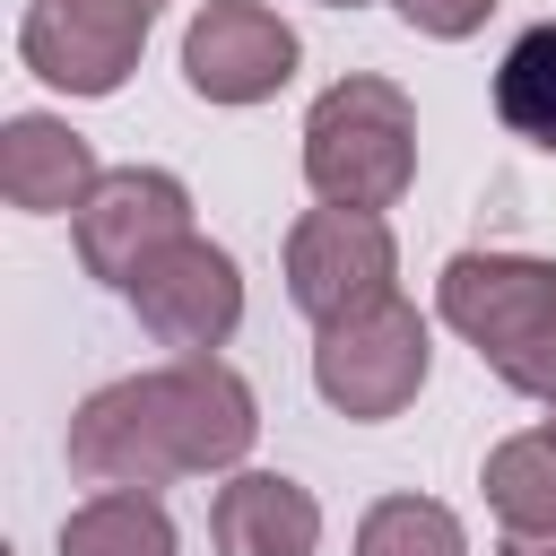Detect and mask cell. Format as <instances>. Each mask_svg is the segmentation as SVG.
<instances>
[{"mask_svg": "<svg viewBox=\"0 0 556 556\" xmlns=\"http://www.w3.org/2000/svg\"><path fill=\"white\" fill-rule=\"evenodd\" d=\"M261 443V400L226 356H174L156 374H122L78 400L70 469L96 486H174L208 469H243Z\"/></svg>", "mask_w": 556, "mask_h": 556, "instance_id": "6da1fadb", "label": "cell"}, {"mask_svg": "<svg viewBox=\"0 0 556 556\" xmlns=\"http://www.w3.org/2000/svg\"><path fill=\"white\" fill-rule=\"evenodd\" d=\"M434 313L478 348V365L556 408V261L539 252H452L434 278Z\"/></svg>", "mask_w": 556, "mask_h": 556, "instance_id": "7a4b0ae2", "label": "cell"}, {"mask_svg": "<svg viewBox=\"0 0 556 556\" xmlns=\"http://www.w3.org/2000/svg\"><path fill=\"white\" fill-rule=\"evenodd\" d=\"M304 182L330 208H391L417 182V104L408 87L348 70L304 113Z\"/></svg>", "mask_w": 556, "mask_h": 556, "instance_id": "3957f363", "label": "cell"}, {"mask_svg": "<svg viewBox=\"0 0 556 556\" xmlns=\"http://www.w3.org/2000/svg\"><path fill=\"white\" fill-rule=\"evenodd\" d=\"M426 365H434V339H426V313L408 295H382V304L313 330V391L356 426L400 417L426 391Z\"/></svg>", "mask_w": 556, "mask_h": 556, "instance_id": "277c9868", "label": "cell"}, {"mask_svg": "<svg viewBox=\"0 0 556 556\" xmlns=\"http://www.w3.org/2000/svg\"><path fill=\"white\" fill-rule=\"evenodd\" d=\"M391 278H400V243H391L382 208H330L321 200V208H304L287 226V304L313 330L348 321V313H365L382 295H400Z\"/></svg>", "mask_w": 556, "mask_h": 556, "instance_id": "5b68a950", "label": "cell"}, {"mask_svg": "<svg viewBox=\"0 0 556 556\" xmlns=\"http://www.w3.org/2000/svg\"><path fill=\"white\" fill-rule=\"evenodd\" d=\"M165 0H26L17 61L61 96H122Z\"/></svg>", "mask_w": 556, "mask_h": 556, "instance_id": "8992f818", "label": "cell"}, {"mask_svg": "<svg viewBox=\"0 0 556 556\" xmlns=\"http://www.w3.org/2000/svg\"><path fill=\"white\" fill-rule=\"evenodd\" d=\"M122 295H130L139 330H148L156 348H174V356H217V348L235 339V321H243V269H235V252L208 243V235L165 243Z\"/></svg>", "mask_w": 556, "mask_h": 556, "instance_id": "52a82bcc", "label": "cell"}, {"mask_svg": "<svg viewBox=\"0 0 556 556\" xmlns=\"http://www.w3.org/2000/svg\"><path fill=\"white\" fill-rule=\"evenodd\" d=\"M304 43L269 0H200L182 26V87L200 104H269L295 78Z\"/></svg>", "mask_w": 556, "mask_h": 556, "instance_id": "ba28073f", "label": "cell"}, {"mask_svg": "<svg viewBox=\"0 0 556 556\" xmlns=\"http://www.w3.org/2000/svg\"><path fill=\"white\" fill-rule=\"evenodd\" d=\"M191 235V191L165 165H104V182L78 208V261L104 287H130L165 243Z\"/></svg>", "mask_w": 556, "mask_h": 556, "instance_id": "9c48e42d", "label": "cell"}, {"mask_svg": "<svg viewBox=\"0 0 556 556\" xmlns=\"http://www.w3.org/2000/svg\"><path fill=\"white\" fill-rule=\"evenodd\" d=\"M96 182H104V165H96V148L70 122H52V113H9L0 122V200L9 208H26V217H78Z\"/></svg>", "mask_w": 556, "mask_h": 556, "instance_id": "30bf717a", "label": "cell"}, {"mask_svg": "<svg viewBox=\"0 0 556 556\" xmlns=\"http://www.w3.org/2000/svg\"><path fill=\"white\" fill-rule=\"evenodd\" d=\"M208 547L217 556H313L321 504H313V486H295L278 469H235L208 504Z\"/></svg>", "mask_w": 556, "mask_h": 556, "instance_id": "8fae6325", "label": "cell"}, {"mask_svg": "<svg viewBox=\"0 0 556 556\" xmlns=\"http://www.w3.org/2000/svg\"><path fill=\"white\" fill-rule=\"evenodd\" d=\"M61 556H174V521L156 486H96L61 521Z\"/></svg>", "mask_w": 556, "mask_h": 556, "instance_id": "7c38bea8", "label": "cell"}, {"mask_svg": "<svg viewBox=\"0 0 556 556\" xmlns=\"http://www.w3.org/2000/svg\"><path fill=\"white\" fill-rule=\"evenodd\" d=\"M486 486V513L504 530H556V434L530 426V434H504L478 469Z\"/></svg>", "mask_w": 556, "mask_h": 556, "instance_id": "4fadbf2b", "label": "cell"}, {"mask_svg": "<svg viewBox=\"0 0 556 556\" xmlns=\"http://www.w3.org/2000/svg\"><path fill=\"white\" fill-rule=\"evenodd\" d=\"M495 122L556 156V17L521 26L504 43V61H495Z\"/></svg>", "mask_w": 556, "mask_h": 556, "instance_id": "5bb4252c", "label": "cell"}, {"mask_svg": "<svg viewBox=\"0 0 556 556\" xmlns=\"http://www.w3.org/2000/svg\"><path fill=\"white\" fill-rule=\"evenodd\" d=\"M356 556H469V530L434 495H382L356 521Z\"/></svg>", "mask_w": 556, "mask_h": 556, "instance_id": "9a60e30c", "label": "cell"}, {"mask_svg": "<svg viewBox=\"0 0 556 556\" xmlns=\"http://www.w3.org/2000/svg\"><path fill=\"white\" fill-rule=\"evenodd\" d=\"M417 35H434V43H460V35H478L486 17H495V0H391Z\"/></svg>", "mask_w": 556, "mask_h": 556, "instance_id": "2e32d148", "label": "cell"}, {"mask_svg": "<svg viewBox=\"0 0 556 556\" xmlns=\"http://www.w3.org/2000/svg\"><path fill=\"white\" fill-rule=\"evenodd\" d=\"M495 556H556V530H504Z\"/></svg>", "mask_w": 556, "mask_h": 556, "instance_id": "e0dca14e", "label": "cell"}, {"mask_svg": "<svg viewBox=\"0 0 556 556\" xmlns=\"http://www.w3.org/2000/svg\"><path fill=\"white\" fill-rule=\"evenodd\" d=\"M321 9H365V0H321Z\"/></svg>", "mask_w": 556, "mask_h": 556, "instance_id": "ac0fdd59", "label": "cell"}, {"mask_svg": "<svg viewBox=\"0 0 556 556\" xmlns=\"http://www.w3.org/2000/svg\"><path fill=\"white\" fill-rule=\"evenodd\" d=\"M547 434H556V417H547Z\"/></svg>", "mask_w": 556, "mask_h": 556, "instance_id": "d6986e66", "label": "cell"}]
</instances>
